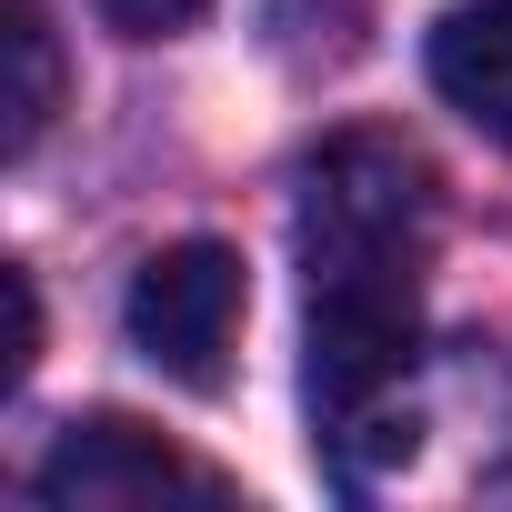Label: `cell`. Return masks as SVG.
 <instances>
[{
    "mask_svg": "<svg viewBox=\"0 0 512 512\" xmlns=\"http://www.w3.org/2000/svg\"><path fill=\"white\" fill-rule=\"evenodd\" d=\"M41 502H91V512H141V502H231V482L191 452H171L151 422L131 412H81L61 422V442L31 472Z\"/></svg>",
    "mask_w": 512,
    "mask_h": 512,
    "instance_id": "3957f363",
    "label": "cell"
},
{
    "mask_svg": "<svg viewBox=\"0 0 512 512\" xmlns=\"http://www.w3.org/2000/svg\"><path fill=\"white\" fill-rule=\"evenodd\" d=\"M422 71L442 111H462L492 151H512V0H452L422 31Z\"/></svg>",
    "mask_w": 512,
    "mask_h": 512,
    "instance_id": "277c9868",
    "label": "cell"
},
{
    "mask_svg": "<svg viewBox=\"0 0 512 512\" xmlns=\"http://www.w3.org/2000/svg\"><path fill=\"white\" fill-rule=\"evenodd\" d=\"M11 61H21V91H11V161L51 131L61 111V51H51V21H41V0H11Z\"/></svg>",
    "mask_w": 512,
    "mask_h": 512,
    "instance_id": "5b68a950",
    "label": "cell"
},
{
    "mask_svg": "<svg viewBox=\"0 0 512 512\" xmlns=\"http://www.w3.org/2000/svg\"><path fill=\"white\" fill-rule=\"evenodd\" d=\"M241 312H251V282H241V251L231 241H171L131 272L121 292V342L181 382V392H221L231 382V342H241Z\"/></svg>",
    "mask_w": 512,
    "mask_h": 512,
    "instance_id": "7a4b0ae2",
    "label": "cell"
},
{
    "mask_svg": "<svg viewBox=\"0 0 512 512\" xmlns=\"http://www.w3.org/2000/svg\"><path fill=\"white\" fill-rule=\"evenodd\" d=\"M432 161L402 131H332L302 161V402L332 472L362 492L372 452H402L392 402L422 372V272H432Z\"/></svg>",
    "mask_w": 512,
    "mask_h": 512,
    "instance_id": "6da1fadb",
    "label": "cell"
},
{
    "mask_svg": "<svg viewBox=\"0 0 512 512\" xmlns=\"http://www.w3.org/2000/svg\"><path fill=\"white\" fill-rule=\"evenodd\" d=\"M31 352H41V302H31V272H11V382L31 372Z\"/></svg>",
    "mask_w": 512,
    "mask_h": 512,
    "instance_id": "52a82bcc",
    "label": "cell"
},
{
    "mask_svg": "<svg viewBox=\"0 0 512 512\" xmlns=\"http://www.w3.org/2000/svg\"><path fill=\"white\" fill-rule=\"evenodd\" d=\"M91 11H101L121 41H161V31H191L211 0H91Z\"/></svg>",
    "mask_w": 512,
    "mask_h": 512,
    "instance_id": "8992f818",
    "label": "cell"
}]
</instances>
